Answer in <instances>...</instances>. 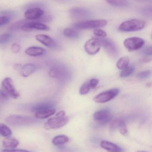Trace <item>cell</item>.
I'll list each match as a JSON object with an SVG mask.
<instances>
[{
	"instance_id": "cell-1",
	"label": "cell",
	"mask_w": 152,
	"mask_h": 152,
	"mask_svg": "<svg viewBox=\"0 0 152 152\" xmlns=\"http://www.w3.org/2000/svg\"><path fill=\"white\" fill-rule=\"evenodd\" d=\"M36 121L35 119L32 117L17 115L9 116L5 119L7 124L14 126H29L35 124Z\"/></svg>"
},
{
	"instance_id": "cell-2",
	"label": "cell",
	"mask_w": 152,
	"mask_h": 152,
	"mask_svg": "<svg viewBox=\"0 0 152 152\" xmlns=\"http://www.w3.org/2000/svg\"><path fill=\"white\" fill-rule=\"evenodd\" d=\"M145 22L140 20H127L120 24L119 29L123 32H134L142 30L145 26Z\"/></svg>"
},
{
	"instance_id": "cell-3",
	"label": "cell",
	"mask_w": 152,
	"mask_h": 152,
	"mask_svg": "<svg viewBox=\"0 0 152 152\" xmlns=\"http://www.w3.org/2000/svg\"><path fill=\"white\" fill-rule=\"evenodd\" d=\"M120 89L114 88L100 93L94 97L93 101L98 103H104L113 99L119 94Z\"/></svg>"
},
{
	"instance_id": "cell-4",
	"label": "cell",
	"mask_w": 152,
	"mask_h": 152,
	"mask_svg": "<svg viewBox=\"0 0 152 152\" xmlns=\"http://www.w3.org/2000/svg\"><path fill=\"white\" fill-rule=\"evenodd\" d=\"M108 24L105 20H96L82 21L75 23L74 26L78 29H85L103 27Z\"/></svg>"
},
{
	"instance_id": "cell-5",
	"label": "cell",
	"mask_w": 152,
	"mask_h": 152,
	"mask_svg": "<svg viewBox=\"0 0 152 152\" xmlns=\"http://www.w3.org/2000/svg\"><path fill=\"white\" fill-rule=\"evenodd\" d=\"M69 118L67 116L55 117L49 118L45 125L46 129H57L60 128L67 124Z\"/></svg>"
},
{
	"instance_id": "cell-6",
	"label": "cell",
	"mask_w": 152,
	"mask_h": 152,
	"mask_svg": "<svg viewBox=\"0 0 152 152\" xmlns=\"http://www.w3.org/2000/svg\"><path fill=\"white\" fill-rule=\"evenodd\" d=\"M3 87L8 94L13 99H17L20 96V94L16 89L12 79L10 77H7L2 82Z\"/></svg>"
},
{
	"instance_id": "cell-7",
	"label": "cell",
	"mask_w": 152,
	"mask_h": 152,
	"mask_svg": "<svg viewBox=\"0 0 152 152\" xmlns=\"http://www.w3.org/2000/svg\"><path fill=\"white\" fill-rule=\"evenodd\" d=\"M145 41L139 37H133L126 39L124 42L125 47L130 51L137 50L143 46Z\"/></svg>"
},
{
	"instance_id": "cell-8",
	"label": "cell",
	"mask_w": 152,
	"mask_h": 152,
	"mask_svg": "<svg viewBox=\"0 0 152 152\" xmlns=\"http://www.w3.org/2000/svg\"><path fill=\"white\" fill-rule=\"evenodd\" d=\"M101 45L99 38H92L87 41L84 45L85 50L89 55H93L99 52Z\"/></svg>"
},
{
	"instance_id": "cell-9",
	"label": "cell",
	"mask_w": 152,
	"mask_h": 152,
	"mask_svg": "<svg viewBox=\"0 0 152 152\" xmlns=\"http://www.w3.org/2000/svg\"><path fill=\"white\" fill-rule=\"evenodd\" d=\"M94 119L103 125L109 122L111 119V113L107 109H102L95 112L93 114Z\"/></svg>"
},
{
	"instance_id": "cell-10",
	"label": "cell",
	"mask_w": 152,
	"mask_h": 152,
	"mask_svg": "<svg viewBox=\"0 0 152 152\" xmlns=\"http://www.w3.org/2000/svg\"><path fill=\"white\" fill-rule=\"evenodd\" d=\"M34 29L48 31L50 29V28L43 23L36 21H29L21 28V30L25 32H30Z\"/></svg>"
},
{
	"instance_id": "cell-11",
	"label": "cell",
	"mask_w": 152,
	"mask_h": 152,
	"mask_svg": "<svg viewBox=\"0 0 152 152\" xmlns=\"http://www.w3.org/2000/svg\"><path fill=\"white\" fill-rule=\"evenodd\" d=\"M44 11L39 8H30L24 13V17L29 20H37L44 15Z\"/></svg>"
},
{
	"instance_id": "cell-12",
	"label": "cell",
	"mask_w": 152,
	"mask_h": 152,
	"mask_svg": "<svg viewBox=\"0 0 152 152\" xmlns=\"http://www.w3.org/2000/svg\"><path fill=\"white\" fill-rule=\"evenodd\" d=\"M35 38L38 42L48 48H53L56 46V43L53 39L46 35L37 34Z\"/></svg>"
},
{
	"instance_id": "cell-13",
	"label": "cell",
	"mask_w": 152,
	"mask_h": 152,
	"mask_svg": "<svg viewBox=\"0 0 152 152\" xmlns=\"http://www.w3.org/2000/svg\"><path fill=\"white\" fill-rule=\"evenodd\" d=\"M99 40L101 46H103L109 53V54L112 56L117 55V48L111 41L105 39H99Z\"/></svg>"
},
{
	"instance_id": "cell-14",
	"label": "cell",
	"mask_w": 152,
	"mask_h": 152,
	"mask_svg": "<svg viewBox=\"0 0 152 152\" xmlns=\"http://www.w3.org/2000/svg\"><path fill=\"white\" fill-rule=\"evenodd\" d=\"M102 148L109 152H123L124 150L121 147L111 142L103 141L101 142Z\"/></svg>"
},
{
	"instance_id": "cell-15",
	"label": "cell",
	"mask_w": 152,
	"mask_h": 152,
	"mask_svg": "<svg viewBox=\"0 0 152 152\" xmlns=\"http://www.w3.org/2000/svg\"><path fill=\"white\" fill-rule=\"evenodd\" d=\"M70 13L72 17L76 18H86L90 14L87 10L80 7L71 9L70 11Z\"/></svg>"
},
{
	"instance_id": "cell-16",
	"label": "cell",
	"mask_w": 152,
	"mask_h": 152,
	"mask_svg": "<svg viewBox=\"0 0 152 152\" xmlns=\"http://www.w3.org/2000/svg\"><path fill=\"white\" fill-rule=\"evenodd\" d=\"M37 69L38 67L35 64L28 63L22 66L20 72L21 75L23 77H26L34 74L37 70Z\"/></svg>"
},
{
	"instance_id": "cell-17",
	"label": "cell",
	"mask_w": 152,
	"mask_h": 152,
	"mask_svg": "<svg viewBox=\"0 0 152 152\" xmlns=\"http://www.w3.org/2000/svg\"><path fill=\"white\" fill-rule=\"evenodd\" d=\"M54 103L52 102H50V101L41 102L38 103L33 105L31 108V111L33 112H36L38 111L52 109V108H54Z\"/></svg>"
},
{
	"instance_id": "cell-18",
	"label": "cell",
	"mask_w": 152,
	"mask_h": 152,
	"mask_svg": "<svg viewBox=\"0 0 152 152\" xmlns=\"http://www.w3.org/2000/svg\"><path fill=\"white\" fill-rule=\"evenodd\" d=\"M45 52V50L42 47L32 46L29 47L25 51L27 55L31 57H37L43 55Z\"/></svg>"
},
{
	"instance_id": "cell-19",
	"label": "cell",
	"mask_w": 152,
	"mask_h": 152,
	"mask_svg": "<svg viewBox=\"0 0 152 152\" xmlns=\"http://www.w3.org/2000/svg\"><path fill=\"white\" fill-rule=\"evenodd\" d=\"M55 112H56V110L54 108L38 111L36 112L35 113V117L36 118L43 119L52 116L54 114Z\"/></svg>"
},
{
	"instance_id": "cell-20",
	"label": "cell",
	"mask_w": 152,
	"mask_h": 152,
	"mask_svg": "<svg viewBox=\"0 0 152 152\" xmlns=\"http://www.w3.org/2000/svg\"><path fill=\"white\" fill-rule=\"evenodd\" d=\"M19 144V142L17 139L14 138L8 137L2 142L3 147L5 148L14 149L16 148Z\"/></svg>"
},
{
	"instance_id": "cell-21",
	"label": "cell",
	"mask_w": 152,
	"mask_h": 152,
	"mask_svg": "<svg viewBox=\"0 0 152 152\" xmlns=\"http://www.w3.org/2000/svg\"><path fill=\"white\" fill-rule=\"evenodd\" d=\"M69 140V138L67 136L58 135L53 139L52 143L55 145H62L68 142Z\"/></svg>"
},
{
	"instance_id": "cell-22",
	"label": "cell",
	"mask_w": 152,
	"mask_h": 152,
	"mask_svg": "<svg viewBox=\"0 0 152 152\" xmlns=\"http://www.w3.org/2000/svg\"><path fill=\"white\" fill-rule=\"evenodd\" d=\"M29 20L24 19L22 20H19V21H17L15 23H13L12 24L10 27H9V29L11 31H16L21 29V28L23 26H24L26 23L29 21Z\"/></svg>"
},
{
	"instance_id": "cell-23",
	"label": "cell",
	"mask_w": 152,
	"mask_h": 152,
	"mask_svg": "<svg viewBox=\"0 0 152 152\" xmlns=\"http://www.w3.org/2000/svg\"><path fill=\"white\" fill-rule=\"evenodd\" d=\"M129 57H123L119 59L117 62V67L119 69L123 70L129 66Z\"/></svg>"
},
{
	"instance_id": "cell-24",
	"label": "cell",
	"mask_w": 152,
	"mask_h": 152,
	"mask_svg": "<svg viewBox=\"0 0 152 152\" xmlns=\"http://www.w3.org/2000/svg\"><path fill=\"white\" fill-rule=\"evenodd\" d=\"M106 1L111 5L116 7H126L130 3L128 0H106Z\"/></svg>"
},
{
	"instance_id": "cell-25",
	"label": "cell",
	"mask_w": 152,
	"mask_h": 152,
	"mask_svg": "<svg viewBox=\"0 0 152 152\" xmlns=\"http://www.w3.org/2000/svg\"><path fill=\"white\" fill-rule=\"evenodd\" d=\"M63 34L66 37L72 39H77L79 37V33L71 28H66L64 30Z\"/></svg>"
},
{
	"instance_id": "cell-26",
	"label": "cell",
	"mask_w": 152,
	"mask_h": 152,
	"mask_svg": "<svg viewBox=\"0 0 152 152\" xmlns=\"http://www.w3.org/2000/svg\"><path fill=\"white\" fill-rule=\"evenodd\" d=\"M12 134L10 129L5 124L0 123V135L4 137H9Z\"/></svg>"
},
{
	"instance_id": "cell-27",
	"label": "cell",
	"mask_w": 152,
	"mask_h": 152,
	"mask_svg": "<svg viewBox=\"0 0 152 152\" xmlns=\"http://www.w3.org/2000/svg\"><path fill=\"white\" fill-rule=\"evenodd\" d=\"M63 73L61 69L59 68L53 67L50 69L49 75L50 77L53 78H59L61 77Z\"/></svg>"
},
{
	"instance_id": "cell-28",
	"label": "cell",
	"mask_w": 152,
	"mask_h": 152,
	"mask_svg": "<svg viewBox=\"0 0 152 152\" xmlns=\"http://www.w3.org/2000/svg\"><path fill=\"white\" fill-rule=\"evenodd\" d=\"M125 122L123 120L120 119H117L114 120L111 124L110 128L112 130H116V129H118L119 128L125 124Z\"/></svg>"
},
{
	"instance_id": "cell-29",
	"label": "cell",
	"mask_w": 152,
	"mask_h": 152,
	"mask_svg": "<svg viewBox=\"0 0 152 152\" xmlns=\"http://www.w3.org/2000/svg\"><path fill=\"white\" fill-rule=\"evenodd\" d=\"M134 71V68L133 66H129L122 70L120 74L121 77H129L133 74Z\"/></svg>"
},
{
	"instance_id": "cell-30",
	"label": "cell",
	"mask_w": 152,
	"mask_h": 152,
	"mask_svg": "<svg viewBox=\"0 0 152 152\" xmlns=\"http://www.w3.org/2000/svg\"><path fill=\"white\" fill-rule=\"evenodd\" d=\"M91 89V88L89 86L88 82H86L84 83L80 87L79 89V94L82 95L87 94H88Z\"/></svg>"
},
{
	"instance_id": "cell-31",
	"label": "cell",
	"mask_w": 152,
	"mask_h": 152,
	"mask_svg": "<svg viewBox=\"0 0 152 152\" xmlns=\"http://www.w3.org/2000/svg\"><path fill=\"white\" fill-rule=\"evenodd\" d=\"M12 35L9 33H5L0 35V45L4 44L8 42L11 38Z\"/></svg>"
},
{
	"instance_id": "cell-32",
	"label": "cell",
	"mask_w": 152,
	"mask_h": 152,
	"mask_svg": "<svg viewBox=\"0 0 152 152\" xmlns=\"http://www.w3.org/2000/svg\"><path fill=\"white\" fill-rule=\"evenodd\" d=\"M52 20V17H51V16L47 15H43L41 18L36 20V22L43 23V22H45V23L50 22Z\"/></svg>"
},
{
	"instance_id": "cell-33",
	"label": "cell",
	"mask_w": 152,
	"mask_h": 152,
	"mask_svg": "<svg viewBox=\"0 0 152 152\" xmlns=\"http://www.w3.org/2000/svg\"><path fill=\"white\" fill-rule=\"evenodd\" d=\"M93 34L94 35L101 37H107V34L105 31L101 29L95 28L93 30Z\"/></svg>"
},
{
	"instance_id": "cell-34",
	"label": "cell",
	"mask_w": 152,
	"mask_h": 152,
	"mask_svg": "<svg viewBox=\"0 0 152 152\" xmlns=\"http://www.w3.org/2000/svg\"><path fill=\"white\" fill-rule=\"evenodd\" d=\"M151 74V70H146L140 72L137 75V77L140 79H143L149 77Z\"/></svg>"
},
{
	"instance_id": "cell-35",
	"label": "cell",
	"mask_w": 152,
	"mask_h": 152,
	"mask_svg": "<svg viewBox=\"0 0 152 152\" xmlns=\"http://www.w3.org/2000/svg\"><path fill=\"white\" fill-rule=\"evenodd\" d=\"M10 18L7 16H2L0 17V27L4 26L10 22Z\"/></svg>"
},
{
	"instance_id": "cell-36",
	"label": "cell",
	"mask_w": 152,
	"mask_h": 152,
	"mask_svg": "<svg viewBox=\"0 0 152 152\" xmlns=\"http://www.w3.org/2000/svg\"><path fill=\"white\" fill-rule=\"evenodd\" d=\"M119 130L120 134L123 136H127L128 134V131L127 128L126 126V123L121 125L118 128Z\"/></svg>"
},
{
	"instance_id": "cell-37",
	"label": "cell",
	"mask_w": 152,
	"mask_h": 152,
	"mask_svg": "<svg viewBox=\"0 0 152 152\" xmlns=\"http://www.w3.org/2000/svg\"><path fill=\"white\" fill-rule=\"evenodd\" d=\"M89 86L91 88H94L96 87L99 84V80L96 78H92L88 81Z\"/></svg>"
},
{
	"instance_id": "cell-38",
	"label": "cell",
	"mask_w": 152,
	"mask_h": 152,
	"mask_svg": "<svg viewBox=\"0 0 152 152\" xmlns=\"http://www.w3.org/2000/svg\"><path fill=\"white\" fill-rule=\"evenodd\" d=\"M9 99V95L8 93L2 89H0V100L1 101H6Z\"/></svg>"
},
{
	"instance_id": "cell-39",
	"label": "cell",
	"mask_w": 152,
	"mask_h": 152,
	"mask_svg": "<svg viewBox=\"0 0 152 152\" xmlns=\"http://www.w3.org/2000/svg\"><path fill=\"white\" fill-rule=\"evenodd\" d=\"M21 47L17 43H14L12 45L11 50L13 53H17L19 52L20 51Z\"/></svg>"
},
{
	"instance_id": "cell-40",
	"label": "cell",
	"mask_w": 152,
	"mask_h": 152,
	"mask_svg": "<svg viewBox=\"0 0 152 152\" xmlns=\"http://www.w3.org/2000/svg\"><path fill=\"white\" fill-rule=\"evenodd\" d=\"M143 52L146 56H151L152 54V47L151 46H147L144 48Z\"/></svg>"
},
{
	"instance_id": "cell-41",
	"label": "cell",
	"mask_w": 152,
	"mask_h": 152,
	"mask_svg": "<svg viewBox=\"0 0 152 152\" xmlns=\"http://www.w3.org/2000/svg\"><path fill=\"white\" fill-rule=\"evenodd\" d=\"M2 152H32L29 151L23 150H15V149H5L2 151Z\"/></svg>"
},
{
	"instance_id": "cell-42",
	"label": "cell",
	"mask_w": 152,
	"mask_h": 152,
	"mask_svg": "<svg viewBox=\"0 0 152 152\" xmlns=\"http://www.w3.org/2000/svg\"><path fill=\"white\" fill-rule=\"evenodd\" d=\"M21 68H22V66L20 64H15L13 66V69H15L16 71H19L20 72Z\"/></svg>"
},
{
	"instance_id": "cell-43",
	"label": "cell",
	"mask_w": 152,
	"mask_h": 152,
	"mask_svg": "<svg viewBox=\"0 0 152 152\" xmlns=\"http://www.w3.org/2000/svg\"><path fill=\"white\" fill-rule=\"evenodd\" d=\"M151 58H149L148 56H145L142 59V61L144 63H149V62H151Z\"/></svg>"
},
{
	"instance_id": "cell-44",
	"label": "cell",
	"mask_w": 152,
	"mask_h": 152,
	"mask_svg": "<svg viewBox=\"0 0 152 152\" xmlns=\"http://www.w3.org/2000/svg\"><path fill=\"white\" fill-rule=\"evenodd\" d=\"M56 117H64L65 116V112L64 111H60L57 113L56 114Z\"/></svg>"
},
{
	"instance_id": "cell-45",
	"label": "cell",
	"mask_w": 152,
	"mask_h": 152,
	"mask_svg": "<svg viewBox=\"0 0 152 152\" xmlns=\"http://www.w3.org/2000/svg\"><path fill=\"white\" fill-rule=\"evenodd\" d=\"M137 152H146L143 151H137Z\"/></svg>"
},
{
	"instance_id": "cell-46",
	"label": "cell",
	"mask_w": 152,
	"mask_h": 152,
	"mask_svg": "<svg viewBox=\"0 0 152 152\" xmlns=\"http://www.w3.org/2000/svg\"><path fill=\"white\" fill-rule=\"evenodd\" d=\"M144 1H149V0H144Z\"/></svg>"
}]
</instances>
